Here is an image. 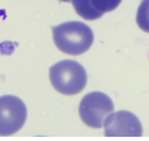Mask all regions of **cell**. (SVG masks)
<instances>
[{"label": "cell", "mask_w": 149, "mask_h": 141, "mask_svg": "<svg viewBox=\"0 0 149 141\" xmlns=\"http://www.w3.org/2000/svg\"><path fill=\"white\" fill-rule=\"evenodd\" d=\"M78 15L87 20L101 18L104 13L113 11L122 0H72Z\"/></svg>", "instance_id": "obj_6"}, {"label": "cell", "mask_w": 149, "mask_h": 141, "mask_svg": "<svg viewBox=\"0 0 149 141\" xmlns=\"http://www.w3.org/2000/svg\"><path fill=\"white\" fill-rule=\"evenodd\" d=\"M52 29L55 45L66 54H83L91 48L94 41L91 28L82 22H66L52 27Z\"/></svg>", "instance_id": "obj_1"}, {"label": "cell", "mask_w": 149, "mask_h": 141, "mask_svg": "<svg viewBox=\"0 0 149 141\" xmlns=\"http://www.w3.org/2000/svg\"><path fill=\"white\" fill-rule=\"evenodd\" d=\"M51 84L59 93L66 95H77L82 91L88 81L86 69L79 62L64 60L50 68Z\"/></svg>", "instance_id": "obj_2"}, {"label": "cell", "mask_w": 149, "mask_h": 141, "mask_svg": "<svg viewBox=\"0 0 149 141\" xmlns=\"http://www.w3.org/2000/svg\"><path fill=\"white\" fill-rule=\"evenodd\" d=\"M61 1H64V2H70L72 0H60Z\"/></svg>", "instance_id": "obj_8"}, {"label": "cell", "mask_w": 149, "mask_h": 141, "mask_svg": "<svg viewBox=\"0 0 149 141\" xmlns=\"http://www.w3.org/2000/svg\"><path fill=\"white\" fill-rule=\"evenodd\" d=\"M143 128L133 113L121 110L107 117L104 122L106 137H141Z\"/></svg>", "instance_id": "obj_5"}, {"label": "cell", "mask_w": 149, "mask_h": 141, "mask_svg": "<svg viewBox=\"0 0 149 141\" xmlns=\"http://www.w3.org/2000/svg\"><path fill=\"white\" fill-rule=\"evenodd\" d=\"M136 19L139 28L149 33V0H143L139 5Z\"/></svg>", "instance_id": "obj_7"}, {"label": "cell", "mask_w": 149, "mask_h": 141, "mask_svg": "<svg viewBox=\"0 0 149 141\" xmlns=\"http://www.w3.org/2000/svg\"><path fill=\"white\" fill-rule=\"evenodd\" d=\"M27 116L23 101L11 95L0 96V136H9L19 131Z\"/></svg>", "instance_id": "obj_4"}, {"label": "cell", "mask_w": 149, "mask_h": 141, "mask_svg": "<svg viewBox=\"0 0 149 141\" xmlns=\"http://www.w3.org/2000/svg\"><path fill=\"white\" fill-rule=\"evenodd\" d=\"M113 109V102L108 95L102 92H91L81 100L79 115L85 124L93 128H100Z\"/></svg>", "instance_id": "obj_3"}]
</instances>
